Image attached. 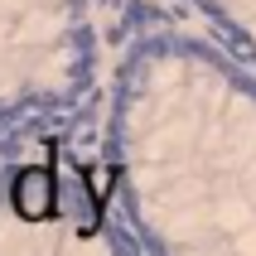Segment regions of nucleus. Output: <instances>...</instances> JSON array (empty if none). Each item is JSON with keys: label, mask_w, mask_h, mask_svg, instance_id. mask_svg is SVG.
<instances>
[{"label": "nucleus", "mask_w": 256, "mask_h": 256, "mask_svg": "<svg viewBox=\"0 0 256 256\" xmlns=\"http://www.w3.org/2000/svg\"><path fill=\"white\" fill-rule=\"evenodd\" d=\"M121 170L150 256H256V82L184 39L145 48Z\"/></svg>", "instance_id": "nucleus-1"}, {"label": "nucleus", "mask_w": 256, "mask_h": 256, "mask_svg": "<svg viewBox=\"0 0 256 256\" xmlns=\"http://www.w3.org/2000/svg\"><path fill=\"white\" fill-rule=\"evenodd\" d=\"M213 14H222V24L246 44V54H256V0H203Z\"/></svg>", "instance_id": "nucleus-2"}]
</instances>
